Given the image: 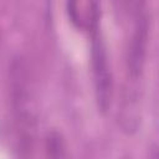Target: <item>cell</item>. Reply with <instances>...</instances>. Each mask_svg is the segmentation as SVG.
<instances>
[{"instance_id":"1","label":"cell","mask_w":159,"mask_h":159,"mask_svg":"<svg viewBox=\"0 0 159 159\" xmlns=\"http://www.w3.org/2000/svg\"><path fill=\"white\" fill-rule=\"evenodd\" d=\"M88 27L91 32V63L94 84V97L97 107L106 113L111 106L113 92V77L108 61L107 47L99 29L98 0H91Z\"/></svg>"},{"instance_id":"2","label":"cell","mask_w":159,"mask_h":159,"mask_svg":"<svg viewBox=\"0 0 159 159\" xmlns=\"http://www.w3.org/2000/svg\"><path fill=\"white\" fill-rule=\"evenodd\" d=\"M133 19H134V25L128 42L125 61H127L128 76L133 81H137L142 76L145 65L150 20L148 17L147 10L137 14L135 16H133Z\"/></svg>"},{"instance_id":"3","label":"cell","mask_w":159,"mask_h":159,"mask_svg":"<svg viewBox=\"0 0 159 159\" xmlns=\"http://www.w3.org/2000/svg\"><path fill=\"white\" fill-rule=\"evenodd\" d=\"M46 149L51 157H65V143L57 132H51L46 139Z\"/></svg>"},{"instance_id":"4","label":"cell","mask_w":159,"mask_h":159,"mask_svg":"<svg viewBox=\"0 0 159 159\" xmlns=\"http://www.w3.org/2000/svg\"><path fill=\"white\" fill-rule=\"evenodd\" d=\"M67 12H68V16L72 21V24L76 26V27H83V24H82V20L80 17V14H78V7H77V0H67Z\"/></svg>"},{"instance_id":"5","label":"cell","mask_w":159,"mask_h":159,"mask_svg":"<svg viewBox=\"0 0 159 159\" xmlns=\"http://www.w3.org/2000/svg\"><path fill=\"white\" fill-rule=\"evenodd\" d=\"M46 2H47V11H50V9H51V0H46Z\"/></svg>"}]
</instances>
